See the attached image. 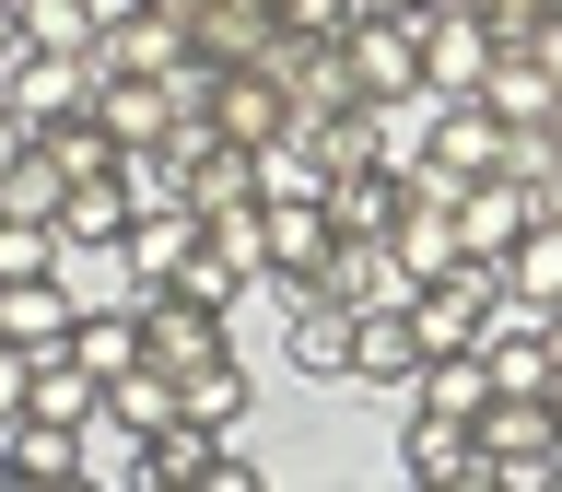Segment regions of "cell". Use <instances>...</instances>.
<instances>
[{
	"mask_svg": "<svg viewBox=\"0 0 562 492\" xmlns=\"http://www.w3.org/2000/svg\"><path fill=\"white\" fill-rule=\"evenodd\" d=\"M492 316H504V281H492V258H457V270L411 281V328H422V351H481Z\"/></svg>",
	"mask_w": 562,
	"mask_h": 492,
	"instance_id": "1",
	"label": "cell"
},
{
	"mask_svg": "<svg viewBox=\"0 0 562 492\" xmlns=\"http://www.w3.org/2000/svg\"><path fill=\"white\" fill-rule=\"evenodd\" d=\"M340 59H351V82H363V105H422V24H386V12H351Z\"/></svg>",
	"mask_w": 562,
	"mask_h": 492,
	"instance_id": "2",
	"label": "cell"
},
{
	"mask_svg": "<svg viewBox=\"0 0 562 492\" xmlns=\"http://www.w3.org/2000/svg\"><path fill=\"white\" fill-rule=\"evenodd\" d=\"M492 47H504V35H492L481 12H469V0H446V12H434V24H422V94H434V105H457V94H481V70H492Z\"/></svg>",
	"mask_w": 562,
	"mask_h": 492,
	"instance_id": "3",
	"label": "cell"
},
{
	"mask_svg": "<svg viewBox=\"0 0 562 492\" xmlns=\"http://www.w3.org/2000/svg\"><path fill=\"white\" fill-rule=\"evenodd\" d=\"M398 469H411L422 492H481V481H492L481 434H469L457 411H411V434H398Z\"/></svg>",
	"mask_w": 562,
	"mask_h": 492,
	"instance_id": "4",
	"label": "cell"
},
{
	"mask_svg": "<svg viewBox=\"0 0 562 492\" xmlns=\"http://www.w3.org/2000/svg\"><path fill=\"white\" fill-rule=\"evenodd\" d=\"M305 293H328V305L363 316V305H411V270H398V246H386V235H340L328 258H316Z\"/></svg>",
	"mask_w": 562,
	"mask_h": 492,
	"instance_id": "5",
	"label": "cell"
},
{
	"mask_svg": "<svg viewBox=\"0 0 562 492\" xmlns=\"http://www.w3.org/2000/svg\"><path fill=\"white\" fill-rule=\"evenodd\" d=\"M188 59V24H176L165 0H117L94 12V70H176Z\"/></svg>",
	"mask_w": 562,
	"mask_h": 492,
	"instance_id": "6",
	"label": "cell"
},
{
	"mask_svg": "<svg viewBox=\"0 0 562 492\" xmlns=\"http://www.w3.org/2000/svg\"><path fill=\"white\" fill-rule=\"evenodd\" d=\"M527 223H539V188H527V176H469V188H457V246H469V258H504Z\"/></svg>",
	"mask_w": 562,
	"mask_h": 492,
	"instance_id": "7",
	"label": "cell"
},
{
	"mask_svg": "<svg viewBox=\"0 0 562 492\" xmlns=\"http://www.w3.org/2000/svg\"><path fill=\"white\" fill-rule=\"evenodd\" d=\"M105 118V141L117 153H153V141L176 130V105H165V70H94V94H82Z\"/></svg>",
	"mask_w": 562,
	"mask_h": 492,
	"instance_id": "8",
	"label": "cell"
},
{
	"mask_svg": "<svg viewBox=\"0 0 562 492\" xmlns=\"http://www.w3.org/2000/svg\"><path fill=\"white\" fill-rule=\"evenodd\" d=\"M211 351H223V305H188V293H140V364L188 376V364H211Z\"/></svg>",
	"mask_w": 562,
	"mask_h": 492,
	"instance_id": "9",
	"label": "cell"
},
{
	"mask_svg": "<svg viewBox=\"0 0 562 492\" xmlns=\"http://www.w3.org/2000/svg\"><path fill=\"white\" fill-rule=\"evenodd\" d=\"M211 130L235 141V153H258V141H281V130H293V94H281L258 59H235L223 82H211Z\"/></svg>",
	"mask_w": 562,
	"mask_h": 492,
	"instance_id": "10",
	"label": "cell"
},
{
	"mask_svg": "<svg viewBox=\"0 0 562 492\" xmlns=\"http://www.w3.org/2000/svg\"><path fill=\"white\" fill-rule=\"evenodd\" d=\"M258 223H270V281H281V293H305V281H316V258L340 246L328 200H258Z\"/></svg>",
	"mask_w": 562,
	"mask_h": 492,
	"instance_id": "11",
	"label": "cell"
},
{
	"mask_svg": "<svg viewBox=\"0 0 562 492\" xmlns=\"http://www.w3.org/2000/svg\"><path fill=\"white\" fill-rule=\"evenodd\" d=\"M0 94H12L35 130H47V118H70V105L94 94V47H82V59H59V47H24V59L0 70Z\"/></svg>",
	"mask_w": 562,
	"mask_h": 492,
	"instance_id": "12",
	"label": "cell"
},
{
	"mask_svg": "<svg viewBox=\"0 0 562 492\" xmlns=\"http://www.w3.org/2000/svg\"><path fill=\"white\" fill-rule=\"evenodd\" d=\"M411 376H422L411 305H363V316H351V387H411Z\"/></svg>",
	"mask_w": 562,
	"mask_h": 492,
	"instance_id": "13",
	"label": "cell"
},
{
	"mask_svg": "<svg viewBox=\"0 0 562 492\" xmlns=\"http://www.w3.org/2000/svg\"><path fill=\"white\" fill-rule=\"evenodd\" d=\"M59 293L70 305H140L130 235H59Z\"/></svg>",
	"mask_w": 562,
	"mask_h": 492,
	"instance_id": "14",
	"label": "cell"
},
{
	"mask_svg": "<svg viewBox=\"0 0 562 492\" xmlns=\"http://www.w3.org/2000/svg\"><path fill=\"white\" fill-rule=\"evenodd\" d=\"M492 281H504V305H516V316H551L562 305V223H551V211L492 258Z\"/></svg>",
	"mask_w": 562,
	"mask_h": 492,
	"instance_id": "15",
	"label": "cell"
},
{
	"mask_svg": "<svg viewBox=\"0 0 562 492\" xmlns=\"http://www.w3.org/2000/svg\"><path fill=\"white\" fill-rule=\"evenodd\" d=\"M211 457H223V422H200V411H165L153 434H140V481L188 492V481H211Z\"/></svg>",
	"mask_w": 562,
	"mask_h": 492,
	"instance_id": "16",
	"label": "cell"
},
{
	"mask_svg": "<svg viewBox=\"0 0 562 492\" xmlns=\"http://www.w3.org/2000/svg\"><path fill=\"white\" fill-rule=\"evenodd\" d=\"M398 211H411V176L386 165V153H375V165H340V176H328V223H340V235H386Z\"/></svg>",
	"mask_w": 562,
	"mask_h": 492,
	"instance_id": "17",
	"label": "cell"
},
{
	"mask_svg": "<svg viewBox=\"0 0 562 492\" xmlns=\"http://www.w3.org/2000/svg\"><path fill=\"white\" fill-rule=\"evenodd\" d=\"M70 293H59V270H24V281H0V340H24V351H59L70 340Z\"/></svg>",
	"mask_w": 562,
	"mask_h": 492,
	"instance_id": "18",
	"label": "cell"
},
{
	"mask_svg": "<svg viewBox=\"0 0 562 492\" xmlns=\"http://www.w3.org/2000/svg\"><path fill=\"white\" fill-rule=\"evenodd\" d=\"M117 235H130V270H140V293H153V281L200 246V211H188V200H130V223H117Z\"/></svg>",
	"mask_w": 562,
	"mask_h": 492,
	"instance_id": "19",
	"label": "cell"
},
{
	"mask_svg": "<svg viewBox=\"0 0 562 492\" xmlns=\"http://www.w3.org/2000/svg\"><path fill=\"white\" fill-rule=\"evenodd\" d=\"M481 105H492V118H504V130H539V118H551V70H539V59H527V47H516V35H504V47H492V70H481Z\"/></svg>",
	"mask_w": 562,
	"mask_h": 492,
	"instance_id": "20",
	"label": "cell"
},
{
	"mask_svg": "<svg viewBox=\"0 0 562 492\" xmlns=\"http://www.w3.org/2000/svg\"><path fill=\"white\" fill-rule=\"evenodd\" d=\"M293 376H351V305L293 293Z\"/></svg>",
	"mask_w": 562,
	"mask_h": 492,
	"instance_id": "21",
	"label": "cell"
},
{
	"mask_svg": "<svg viewBox=\"0 0 562 492\" xmlns=\"http://www.w3.org/2000/svg\"><path fill=\"white\" fill-rule=\"evenodd\" d=\"M70 446H82V481H140V434H130L117 411H105V399H94L82 422H70Z\"/></svg>",
	"mask_w": 562,
	"mask_h": 492,
	"instance_id": "22",
	"label": "cell"
},
{
	"mask_svg": "<svg viewBox=\"0 0 562 492\" xmlns=\"http://www.w3.org/2000/svg\"><path fill=\"white\" fill-rule=\"evenodd\" d=\"M59 200H70V176L47 165V153H12V165H0V211H12V223H59Z\"/></svg>",
	"mask_w": 562,
	"mask_h": 492,
	"instance_id": "23",
	"label": "cell"
},
{
	"mask_svg": "<svg viewBox=\"0 0 562 492\" xmlns=\"http://www.w3.org/2000/svg\"><path fill=\"white\" fill-rule=\"evenodd\" d=\"M176 411H200V422H223V434H235V422H246V364H235V351L188 364V376H176Z\"/></svg>",
	"mask_w": 562,
	"mask_h": 492,
	"instance_id": "24",
	"label": "cell"
},
{
	"mask_svg": "<svg viewBox=\"0 0 562 492\" xmlns=\"http://www.w3.org/2000/svg\"><path fill=\"white\" fill-rule=\"evenodd\" d=\"M94 399H105V387L82 376L70 351H35V376H24V411H35V422H82Z\"/></svg>",
	"mask_w": 562,
	"mask_h": 492,
	"instance_id": "25",
	"label": "cell"
},
{
	"mask_svg": "<svg viewBox=\"0 0 562 492\" xmlns=\"http://www.w3.org/2000/svg\"><path fill=\"white\" fill-rule=\"evenodd\" d=\"M12 481H82V446H70V422H12Z\"/></svg>",
	"mask_w": 562,
	"mask_h": 492,
	"instance_id": "26",
	"label": "cell"
},
{
	"mask_svg": "<svg viewBox=\"0 0 562 492\" xmlns=\"http://www.w3.org/2000/svg\"><path fill=\"white\" fill-rule=\"evenodd\" d=\"M117 223H130V165H117V176H70L59 235H117Z\"/></svg>",
	"mask_w": 562,
	"mask_h": 492,
	"instance_id": "27",
	"label": "cell"
},
{
	"mask_svg": "<svg viewBox=\"0 0 562 492\" xmlns=\"http://www.w3.org/2000/svg\"><path fill=\"white\" fill-rule=\"evenodd\" d=\"M153 293H188V305H235V293H246V270H235V258H223V246H188V258H176V270L165 281H153Z\"/></svg>",
	"mask_w": 562,
	"mask_h": 492,
	"instance_id": "28",
	"label": "cell"
},
{
	"mask_svg": "<svg viewBox=\"0 0 562 492\" xmlns=\"http://www.w3.org/2000/svg\"><path fill=\"white\" fill-rule=\"evenodd\" d=\"M24 47L82 59V47H94V0H24Z\"/></svg>",
	"mask_w": 562,
	"mask_h": 492,
	"instance_id": "29",
	"label": "cell"
},
{
	"mask_svg": "<svg viewBox=\"0 0 562 492\" xmlns=\"http://www.w3.org/2000/svg\"><path fill=\"white\" fill-rule=\"evenodd\" d=\"M24 270H59V223H12L0 211V281H24Z\"/></svg>",
	"mask_w": 562,
	"mask_h": 492,
	"instance_id": "30",
	"label": "cell"
},
{
	"mask_svg": "<svg viewBox=\"0 0 562 492\" xmlns=\"http://www.w3.org/2000/svg\"><path fill=\"white\" fill-rule=\"evenodd\" d=\"M281 35H351V0H281Z\"/></svg>",
	"mask_w": 562,
	"mask_h": 492,
	"instance_id": "31",
	"label": "cell"
},
{
	"mask_svg": "<svg viewBox=\"0 0 562 492\" xmlns=\"http://www.w3.org/2000/svg\"><path fill=\"white\" fill-rule=\"evenodd\" d=\"M24 376H35V351L0 340V422H24Z\"/></svg>",
	"mask_w": 562,
	"mask_h": 492,
	"instance_id": "32",
	"label": "cell"
},
{
	"mask_svg": "<svg viewBox=\"0 0 562 492\" xmlns=\"http://www.w3.org/2000/svg\"><path fill=\"white\" fill-rule=\"evenodd\" d=\"M469 12H481L492 35H527V24H539V12H551V0H469Z\"/></svg>",
	"mask_w": 562,
	"mask_h": 492,
	"instance_id": "33",
	"label": "cell"
},
{
	"mask_svg": "<svg viewBox=\"0 0 562 492\" xmlns=\"http://www.w3.org/2000/svg\"><path fill=\"white\" fill-rule=\"evenodd\" d=\"M351 12H386V24H434L446 0H351Z\"/></svg>",
	"mask_w": 562,
	"mask_h": 492,
	"instance_id": "34",
	"label": "cell"
},
{
	"mask_svg": "<svg viewBox=\"0 0 562 492\" xmlns=\"http://www.w3.org/2000/svg\"><path fill=\"white\" fill-rule=\"evenodd\" d=\"M24 141H35V118H24V105H12V94H0V165H12Z\"/></svg>",
	"mask_w": 562,
	"mask_h": 492,
	"instance_id": "35",
	"label": "cell"
},
{
	"mask_svg": "<svg viewBox=\"0 0 562 492\" xmlns=\"http://www.w3.org/2000/svg\"><path fill=\"white\" fill-rule=\"evenodd\" d=\"M24 59V0H0V70Z\"/></svg>",
	"mask_w": 562,
	"mask_h": 492,
	"instance_id": "36",
	"label": "cell"
},
{
	"mask_svg": "<svg viewBox=\"0 0 562 492\" xmlns=\"http://www.w3.org/2000/svg\"><path fill=\"white\" fill-rule=\"evenodd\" d=\"M539 351H551V376H562V305H551V316H539Z\"/></svg>",
	"mask_w": 562,
	"mask_h": 492,
	"instance_id": "37",
	"label": "cell"
},
{
	"mask_svg": "<svg viewBox=\"0 0 562 492\" xmlns=\"http://www.w3.org/2000/svg\"><path fill=\"white\" fill-rule=\"evenodd\" d=\"M539 399H551V434H562V376H551V387H539Z\"/></svg>",
	"mask_w": 562,
	"mask_h": 492,
	"instance_id": "38",
	"label": "cell"
},
{
	"mask_svg": "<svg viewBox=\"0 0 562 492\" xmlns=\"http://www.w3.org/2000/svg\"><path fill=\"white\" fill-rule=\"evenodd\" d=\"M539 130H551V153H562V105H551V118H539Z\"/></svg>",
	"mask_w": 562,
	"mask_h": 492,
	"instance_id": "39",
	"label": "cell"
},
{
	"mask_svg": "<svg viewBox=\"0 0 562 492\" xmlns=\"http://www.w3.org/2000/svg\"><path fill=\"white\" fill-rule=\"evenodd\" d=\"M94 12H117V0H94Z\"/></svg>",
	"mask_w": 562,
	"mask_h": 492,
	"instance_id": "40",
	"label": "cell"
},
{
	"mask_svg": "<svg viewBox=\"0 0 562 492\" xmlns=\"http://www.w3.org/2000/svg\"><path fill=\"white\" fill-rule=\"evenodd\" d=\"M165 12H188V0H165Z\"/></svg>",
	"mask_w": 562,
	"mask_h": 492,
	"instance_id": "41",
	"label": "cell"
}]
</instances>
